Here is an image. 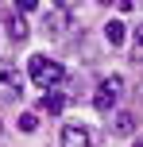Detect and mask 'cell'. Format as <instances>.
I'll use <instances>...</instances> for the list:
<instances>
[{
	"mask_svg": "<svg viewBox=\"0 0 143 147\" xmlns=\"http://www.w3.org/2000/svg\"><path fill=\"white\" fill-rule=\"evenodd\" d=\"M62 147H93V132L81 124H66L62 128Z\"/></svg>",
	"mask_w": 143,
	"mask_h": 147,
	"instance_id": "cell-5",
	"label": "cell"
},
{
	"mask_svg": "<svg viewBox=\"0 0 143 147\" xmlns=\"http://www.w3.org/2000/svg\"><path fill=\"white\" fill-rule=\"evenodd\" d=\"M19 93H23V74L15 70V62L0 58V97L4 101H15Z\"/></svg>",
	"mask_w": 143,
	"mask_h": 147,
	"instance_id": "cell-4",
	"label": "cell"
},
{
	"mask_svg": "<svg viewBox=\"0 0 143 147\" xmlns=\"http://www.w3.org/2000/svg\"><path fill=\"white\" fill-rule=\"evenodd\" d=\"M120 89H124V78H120V74H108V78L97 85V93H93V109H97V112L116 109V101H120Z\"/></svg>",
	"mask_w": 143,
	"mask_h": 147,
	"instance_id": "cell-2",
	"label": "cell"
},
{
	"mask_svg": "<svg viewBox=\"0 0 143 147\" xmlns=\"http://www.w3.org/2000/svg\"><path fill=\"white\" fill-rule=\"evenodd\" d=\"M8 35H12V43H23V39H27V23L19 20V16H8Z\"/></svg>",
	"mask_w": 143,
	"mask_h": 147,
	"instance_id": "cell-8",
	"label": "cell"
},
{
	"mask_svg": "<svg viewBox=\"0 0 143 147\" xmlns=\"http://www.w3.org/2000/svg\"><path fill=\"white\" fill-rule=\"evenodd\" d=\"M27 74H31V81H35L39 89H46V93H50V89L58 85L62 78H66V70H62V62L46 58V54H35V58L27 62Z\"/></svg>",
	"mask_w": 143,
	"mask_h": 147,
	"instance_id": "cell-1",
	"label": "cell"
},
{
	"mask_svg": "<svg viewBox=\"0 0 143 147\" xmlns=\"http://www.w3.org/2000/svg\"><path fill=\"white\" fill-rule=\"evenodd\" d=\"M74 8L70 4H54V8H46V20H43V27H46V35L50 39H62L70 27H74Z\"/></svg>",
	"mask_w": 143,
	"mask_h": 147,
	"instance_id": "cell-3",
	"label": "cell"
},
{
	"mask_svg": "<svg viewBox=\"0 0 143 147\" xmlns=\"http://www.w3.org/2000/svg\"><path fill=\"white\" fill-rule=\"evenodd\" d=\"M35 128H39V116L35 112H23L19 116V132H35Z\"/></svg>",
	"mask_w": 143,
	"mask_h": 147,
	"instance_id": "cell-10",
	"label": "cell"
},
{
	"mask_svg": "<svg viewBox=\"0 0 143 147\" xmlns=\"http://www.w3.org/2000/svg\"><path fill=\"white\" fill-rule=\"evenodd\" d=\"M136 132V116L132 112H116L112 116V136H132Z\"/></svg>",
	"mask_w": 143,
	"mask_h": 147,
	"instance_id": "cell-7",
	"label": "cell"
},
{
	"mask_svg": "<svg viewBox=\"0 0 143 147\" xmlns=\"http://www.w3.org/2000/svg\"><path fill=\"white\" fill-rule=\"evenodd\" d=\"M132 51H136V62H143V27H136V39H132Z\"/></svg>",
	"mask_w": 143,
	"mask_h": 147,
	"instance_id": "cell-11",
	"label": "cell"
},
{
	"mask_svg": "<svg viewBox=\"0 0 143 147\" xmlns=\"http://www.w3.org/2000/svg\"><path fill=\"white\" fill-rule=\"evenodd\" d=\"M39 109L50 112V116H58L62 109H66V93H58V89H50V93H43V101H39Z\"/></svg>",
	"mask_w": 143,
	"mask_h": 147,
	"instance_id": "cell-6",
	"label": "cell"
},
{
	"mask_svg": "<svg viewBox=\"0 0 143 147\" xmlns=\"http://www.w3.org/2000/svg\"><path fill=\"white\" fill-rule=\"evenodd\" d=\"M132 147H143V140H136V143H132Z\"/></svg>",
	"mask_w": 143,
	"mask_h": 147,
	"instance_id": "cell-12",
	"label": "cell"
},
{
	"mask_svg": "<svg viewBox=\"0 0 143 147\" xmlns=\"http://www.w3.org/2000/svg\"><path fill=\"white\" fill-rule=\"evenodd\" d=\"M105 39H108V47H120L124 39H128V31H124V23H120V20H112V23L105 27Z\"/></svg>",
	"mask_w": 143,
	"mask_h": 147,
	"instance_id": "cell-9",
	"label": "cell"
}]
</instances>
